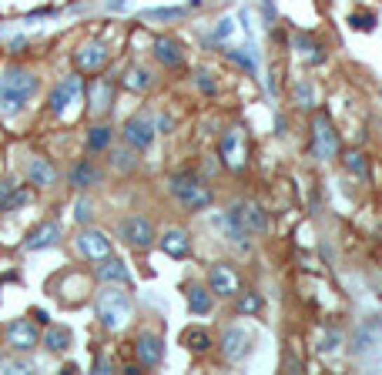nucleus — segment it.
Returning <instances> with one entry per match:
<instances>
[{"label": "nucleus", "instance_id": "30", "mask_svg": "<svg viewBox=\"0 0 382 375\" xmlns=\"http://www.w3.org/2000/svg\"><path fill=\"white\" fill-rule=\"evenodd\" d=\"M295 101L302 107H308V111H315V101H319V94H315V88L308 84V81H302L299 88H295Z\"/></svg>", "mask_w": 382, "mask_h": 375}, {"label": "nucleus", "instance_id": "27", "mask_svg": "<svg viewBox=\"0 0 382 375\" xmlns=\"http://www.w3.org/2000/svg\"><path fill=\"white\" fill-rule=\"evenodd\" d=\"M107 144H111V128H107V124L91 128V135H88V151L97 154V151H107Z\"/></svg>", "mask_w": 382, "mask_h": 375}, {"label": "nucleus", "instance_id": "37", "mask_svg": "<svg viewBox=\"0 0 382 375\" xmlns=\"http://www.w3.org/2000/svg\"><path fill=\"white\" fill-rule=\"evenodd\" d=\"M198 88L205 90V94H214V90H218L214 88V81H212V74H205V71L198 74Z\"/></svg>", "mask_w": 382, "mask_h": 375}, {"label": "nucleus", "instance_id": "24", "mask_svg": "<svg viewBox=\"0 0 382 375\" xmlns=\"http://www.w3.org/2000/svg\"><path fill=\"white\" fill-rule=\"evenodd\" d=\"M342 161H346V171H349L352 178L366 181L369 175H372V165H369V154H366V151H349Z\"/></svg>", "mask_w": 382, "mask_h": 375}, {"label": "nucleus", "instance_id": "3", "mask_svg": "<svg viewBox=\"0 0 382 375\" xmlns=\"http://www.w3.org/2000/svg\"><path fill=\"white\" fill-rule=\"evenodd\" d=\"M168 188H171V198L184 211H205V208H212V201H214L212 188L198 175H171Z\"/></svg>", "mask_w": 382, "mask_h": 375}, {"label": "nucleus", "instance_id": "15", "mask_svg": "<svg viewBox=\"0 0 382 375\" xmlns=\"http://www.w3.org/2000/svg\"><path fill=\"white\" fill-rule=\"evenodd\" d=\"M97 278L104 282V285H131V271L124 265L121 258L107 255L101 258V265H97Z\"/></svg>", "mask_w": 382, "mask_h": 375}, {"label": "nucleus", "instance_id": "25", "mask_svg": "<svg viewBox=\"0 0 382 375\" xmlns=\"http://www.w3.org/2000/svg\"><path fill=\"white\" fill-rule=\"evenodd\" d=\"M41 342H44L47 352L61 355V352H67V348H71V332L64 329V325H54V329H47V335L41 339Z\"/></svg>", "mask_w": 382, "mask_h": 375}, {"label": "nucleus", "instance_id": "34", "mask_svg": "<svg viewBox=\"0 0 382 375\" xmlns=\"http://www.w3.org/2000/svg\"><path fill=\"white\" fill-rule=\"evenodd\" d=\"M228 60L231 64H238V67H245V71H252V74H255V67H259L255 57H248V54H242V50H228Z\"/></svg>", "mask_w": 382, "mask_h": 375}, {"label": "nucleus", "instance_id": "39", "mask_svg": "<svg viewBox=\"0 0 382 375\" xmlns=\"http://www.w3.org/2000/svg\"><path fill=\"white\" fill-rule=\"evenodd\" d=\"M188 4H191V7H201V0H188Z\"/></svg>", "mask_w": 382, "mask_h": 375}, {"label": "nucleus", "instance_id": "21", "mask_svg": "<svg viewBox=\"0 0 382 375\" xmlns=\"http://www.w3.org/2000/svg\"><path fill=\"white\" fill-rule=\"evenodd\" d=\"M188 308H191V315H208L214 308V292L205 285H191L188 288Z\"/></svg>", "mask_w": 382, "mask_h": 375}, {"label": "nucleus", "instance_id": "1", "mask_svg": "<svg viewBox=\"0 0 382 375\" xmlns=\"http://www.w3.org/2000/svg\"><path fill=\"white\" fill-rule=\"evenodd\" d=\"M41 88V81L27 67H7L0 77V114L17 118L24 107L34 101V94Z\"/></svg>", "mask_w": 382, "mask_h": 375}, {"label": "nucleus", "instance_id": "31", "mask_svg": "<svg viewBox=\"0 0 382 375\" xmlns=\"http://www.w3.org/2000/svg\"><path fill=\"white\" fill-rule=\"evenodd\" d=\"M349 24L355 30H362V34H372V30H376V24H379V17H376V14H352Z\"/></svg>", "mask_w": 382, "mask_h": 375}, {"label": "nucleus", "instance_id": "17", "mask_svg": "<svg viewBox=\"0 0 382 375\" xmlns=\"http://www.w3.org/2000/svg\"><path fill=\"white\" fill-rule=\"evenodd\" d=\"M64 238V231H61V225H54V221H47V225H41V228H34L31 231V238L24 241V248L27 252H41V248H54L57 241Z\"/></svg>", "mask_w": 382, "mask_h": 375}, {"label": "nucleus", "instance_id": "22", "mask_svg": "<svg viewBox=\"0 0 382 375\" xmlns=\"http://www.w3.org/2000/svg\"><path fill=\"white\" fill-rule=\"evenodd\" d=\"M121 84L128 90H135V94H144V90L154 88V77H151V71H144V67H128Z\"/></svg>", "mask_w": 382, "mask_h": 375}, {"label": "nucleus", "instance_id": "14", "mask_svg": "<svg viewBox=\"0 0 382 375\" xmlns=\"http://www.w3.org/2000/svg\"><path fill=\"white\" fill-rule=\"evenodd\" d=\"M107 57H111V54H107V47L94 41V44H84L81 50H77V67H81V71H88V74H101V71H104V64H107Z\"/></svg>", "mask_w": 382, "mask_h": 375}, {"label": "nucleus", "instance_id": "2", "mask_svg": "<svg viewBox=\"0 0 382 375\" xmlns=\"http://www.w3.org/2000/svg\"><path fill=\"white\" fill-rule=\"evenodd\" d=\"M94 312H97V318H101V325H104L107 332H118L135 318V301H131L128 292H121L118 285H111L107 292H97Z\"/></svg>", "mask_w": 382, "mask_h": 375}, {"label": "nucleus", "instance_id": "29", "mask_svg": "<svg viewBox=\"0 0 382 375\" xmlns=\"http://www.w3.org/2000/svg\"><path fill=\"white\" fill-rule=\"evenodd\" d=\"M144 20H182L184 7H158V11H144Z\"/></svg>", "mask_w": 382, "mask_h": 375}, {"label": "nucleus", "instance_id": "4", "mask_svg": "<svg viewBox=\"0 0 382 375\" xmlns=\"http://www.w3.org/2000/svg\"><path fill=\"white\" fill-rule=\"evenodd\" d=\"M312 151H315V158L322 165H332L339 158V151H342V137H339L336 124L325 111H319L315 121H312Z\"/></svg>", "mask_w": 382, "mask_h": 375}, {"label": "nucleus", "instance_id": "23", "mask_svg": "<svg viewBox=\"0 0 382 375\" xmlns=\"http://www.w3.org/2000/svg\"><path fill=\"white\" fill-rule=\"evenodd\" d=\"M101 181V171L94 168V161H81V165L71 171V184H74L77 191H84V188H91Z\"/></svg>", "mask_w": 382, "mask_h": 375}, {"label": "nucleus", "instance_id": "19", "mask_svg": "<svg viewBox=\"0 0 382 375\" xmlns=\"http://www.w3.org/2000/svg\"><path fill=\"white\" fill-rule=\"evenodd\" d=\"M27 181H31L34 188H50L57 181V168L50 165L47 158H31L27 161Z\"/></svg>", "mask_w": 382, "mask_h": 375}, {"label": "nucleus", "instance_id": "13", "mask_svg": "<svg viewBox=\"0 0 382 375\" xmlns=\"http://www.w3.org/2000/svg\"><path fill=\"white\" fill-rule=\"evenodd\" d=\"M77 252L91 261H101V258L111 255V238L104 231H81L77 235Z\"/></svg>", "mask_w": 382, "mask_h": 375}, {"label": "nucleus", "instance_id": "6", "mask_svg": "<svg viewBox=\"0 0 382 375\" xmlns=\"http://www.w3.org/2000/svg\"><path fill=\"white\" fill-rule=\"evenodd\" d=\"M81 94H84V81H81V74L64 77L61 84L54 88V94H50V111H54L57 118H64L74 104H81Z\"/></svg>", "mask_w": 382, "mask_h": 375}, {"label": "nucleus", "instance_id": "12", "mask_svg": "<svg viewBox=\"0 0 382 375\" xmlns=\"http://www.w3.org/2000/svg\"><path fill=\"white\" fill-rule=\"evenodd\" d=\"M245 158H248V148H245L242 128H231L228 135H225V141H221V161L228 168H235V171H242Z\"/></svg>", "mask_w": 382, "mask_h": 375}, {"label": "nucleus", "instance_id": "18", "mask_svg": "<svg viewBox=\"0 0 382 375\" xmlns=\"http://www.w3.org/2000/svg\"><path fill=\"white\" fill-rule=\"evenodd\" d=\"M158 241H161V252H165L168 258H188L191 255V238H188V231H182V228L165 231Z\"/></svg>", "mask_w": 382, "mask_h": 375}, {"label": "nucleus", "instance_id": "20", "mask_svg": "<svg viewBox=\"0 0 382 375\" xmlns=\"http://www.w3.org/2000/svg\"><path fill=\"white\" fill-rule=\"evenodd\" d=\"M91 114L94 118H101V114H107L111 111V101H114V84H107V81H94L91 84Z\"/></svg>", "mask_w": 382, "mask_h": 375}, {"label": "nucleus", "instance_id": "9", "mask_svg": "<svg viewBox=\"0 0 382 375\" xmlns=\"http://www.w3.org/2000/svg\"><path fill=\"white\" fill-rule=\"evenodd\" d=\"M208 288H212L218 299H235V295H242V278H238V271L231 268V265H212V271H208Z\"/></svg>", "mask_w": 382, "mask_h": 375}, {"label": "nucleus", "instance_id": "11", "mask_svg": "<svg viewBox=\"0 0 382 375\" xmlns=\"http://www.w3.org/2000/svg\"><path fill=\"white\" fill-rule=\"evenodd\" d=\"M135 352H138V359L144 369H154V365H161V359H165V342H161L158 332H141Z\"/></svg>", "mask_w": 382, "mask_h": 375}, {"label": "nucleus", "instance_id": "16", "mask_svg": "<svg viewBox=\"0 0 382 375\" xmlns=\"http://www.w3.org/2000/svg\"><path fill=\"white\" fill-rule=\"evenodd\" d=\"M154 57L161 60L168 71H178L184 64V47L175 41V37H158L154 41Z\"/></svg>", "mask_w": 382, "mask_h": 375}, {"label": "nucleus", "instance_id": "35", "mask_svg": "<svg viewBox=\"0 0 382 375\" xmlns=\"http://www.w3.org/2000/svg\"><path fill=\"white\" fill-rule=\"evenodd\" d=\"M17 191L14 181H0V211H7V205H11V195Z\"/></svg>", "mask_w": 382, "mask_h": 375}, {"label": "nucleus", "instance_id": "32", "mask_svg": "<svg viewBox=\"0 0 382 375\" xmlns=\"http://www.w3.org/2000/svg\"><path fill=\"white\" fill-rule=\"evenodd\" d=\"M74 218L81 221V225H88L94 218V205L88 201V198H77V208H74Z\"/></svg>", "mask_w": 382, "mask_h": 375}, {"label": "nucleus", "instance_id": "38", "mask_svg": "<svg viewBox=\"0 0 382 375\" xmlns=\"http://www.w3.org/2000/svg\"><path fill=\"white\" fill-rule=\"evenodd\" d=\"M107 7H111V11H121V7H128V0H111Z\"/></svg>", "mask_w": 382, "mask_h": 375}, {"label": "nucleus", "instance_id": "26", "mask_svg": "<svg viewBox=\"0 0 382 375\" xmlns=\"http://www.w3.org/2000/svg\"><path fill=\"white\" fill-rule=\"evenodd\" d=\"M182 342L191 348V352H208V348H212V335L205 329H188L182 335Z\"/></svg>", "mask_w": 382, "mask_h": 375}, {"label": "nucleus", "instance_id": "5", "mask_svg": "<svg viewBox=\"0 0 382 375\" xmlns=\"http://www.w3.org/2000/svg\"><path fill=\"white\" fill-rule=\"evenodd\" d=\"M118 235H121L124 245H131V248H151L154 245V225L144 218V214H131V218H124L121 225H118Z\"/></svg>", "mask_w": 382, "mask_h": 375}, {"label": "nucleus", "instance_id": "28", "mask_svg": "<svg viewBox=\"0 0 382 375\" xmlns=\"http://www.w3.org/2000/svg\"><path fill=\"white\" fill-rule=\"evenodd\" d=\"M261 308H265V301H261V295H255V292H245L242 299H238V312H242V315H259Z\"/></svg>", "mask_w": 382, "mask_h": 375}, {"label": "nucleus", "instance_id": "7", "mask_svg": "<svg viewBox=\"0 0 382 375\" xmlns=\"http://www.w3.org/2000/svg\"><path fill=\"white\" fill-rule=\"evenodd\" d=\"M252 348H255V335L245 329V325H231V329H225V335H221V352H225V359L228 362L248 359Z\"/></svg>", "mask_w": 382, "mask_h": 375}, {"label": "nucleus", "instance_id": "10", "mask_svg": "<svg viewBox=\"0 0 382 375\" xmlns=\"http://www.w3.org/2000/svg\"><path fill=\"white\" fill-rule=\"evenodd\" d=\"M7 342H11V348H17V352H34L37 342H41V335H37V322H31V318H17V322H11V329H7Z\"/></svg>", "mask_w": 382, "mask_h": 375}, {"label": "nucleus", "instance_id": "33", "mask_svg": "<svg viewBox=\"0 0 382 375\" xmlns=\"http://www.w3.org/2000/svg\"><path fill=\"white\" fill-rule=\"evenodd\" d=\"M131 151H135V148H131ZM131 151H114V158H111V165H114V168H121V171H131V168L138 165Z\"/></svg>", "mask_w": 382, "mask_h": 375}, {"label": "nucleus", "instance_id": "36", "mask_svg": "<svg viewBox=\"0 0 382 375\" xmlns=\"http://www.w3.org/2000/svg\"><path fill=\"white\" fill-rule=\"evenodd\" d=\"M231 30H235V20L231 17H225V20H218V27H214V41H225Z\"/></svg>", "mask_w": 382, "mask_h": 375}, {"label": "nucleus", "instance_id": "8", "mask_svg": "<svg viewBox=\"0 0 382 375\" xmlns=\"http://www.w3.org/2000/svg\"><path fill=\"white\" fill-rule=\"evenodd\" d=\"M121 135H124V144H128V148L148 151L154 144V135H158V131H154V121L148 118V114H135V118L124 124Z\"/></svg>", "mask_w": 382, "mask_h": 375}]
</instances>
